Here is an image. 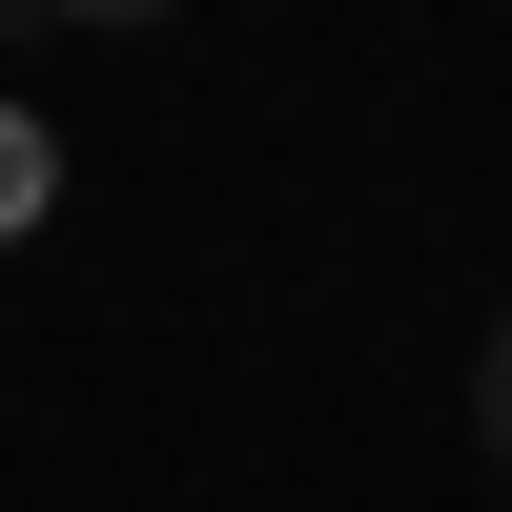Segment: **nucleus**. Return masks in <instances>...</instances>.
I'll use <instances>...</instances> for the list:
<instances>
[{
  "label": "nucleus",
  "mask_w": 512,
  "mask_h": 512,
  "mask_svg": "<svg viewBox=\"0 0 512 512\" xmlns=\"http://www.w3.org/2000/svg\"><path fill=\"white\" fill-rule=\"evenodd\" d=\"M41 185H62V144H41L21 103H0V226H41Z\"/></svg>",
  "instance_id": "obj_1"
},
{
  "label": "nucleus",
  "mask_w": 512,
  "mask_h": 512,
  "mask_svg": "<svg viewBox=\"0 0 512 512\" xmlns=\"http://www.w3.org/2000/svg\"><path fill=\"white\" fill-rule=\"evenodd\" d=\"M472 431H492V472H512V328H492V369H472Z\"/></svg>",
  "instance_id": "obj_2"
},
{
  "label": "nucleus",
  "mask_w": 512,
  "mask_h": 512,
  "mask_svg": "<svg viewBox=\"0 0 512 512\" xmlns=\"http://www.w3.org/2000/svg\"><path fill=\"white\" fill-rule=\"evenodd\" d=\"M62 21H123V41H144V21H185V0H62Z\"/></svg>",
  "instance_id": "obj_3"
}]
</instances>
